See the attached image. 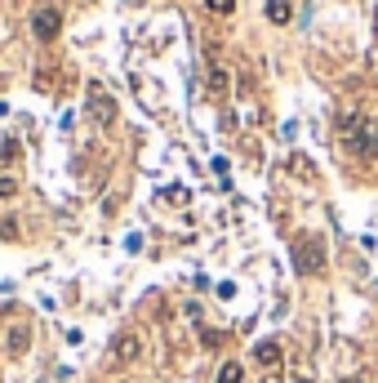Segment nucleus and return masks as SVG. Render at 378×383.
<instances>
[{"label": "nucleus", "mask_w": 378, "mask_h": 383, "mask_svg": "<svg viewBox=\"0 0 378 383\" xmlns=\"http://www.w3.org/2000/svg\"><path fill=\"white\" fill-rule=\"evenodd\" d=\"M343 143L356 152L361 161H370L378 152V125L370 121V116H347V121H343Z\"/></svg>", "instance_id": "nucleus-1"}, {"label": "nucleus", "mask_w": 378, "mask_h": 383, "mask_svg": "<svg viewBox=\"0 0 378 383\" xmlns=\"http://www.w3.org/2000/svg\"><path fill=\"white\" fill-rule=\"evenodd\" d=\"M294 268L303 272V277H321V272H325L321 236H298V241H294Z\"/></svg>", "instance_id": "nucleus-2"}, {"label": "nucleus", "mask_w": 378, "mask_h": 383, "mask_svg": "<svg viewBox=\"0 0 378 383\" xmlns=\"http://www.w3.org/2000/svg\"><path fill=\"white\" fill-rule=\"evenodd\" d=\"M58 31H63V14H58V9L45 5V9H36V14H31V36H36L41 45H50Z\"/></svg>", "instance_id": "nucleus-3"}, {"label": "nucleus", "mask_w": 378, "mask_h": 383, "mask_svg": "<svg viewBox=\"0 0 378 383\" xmlns=\"http://www.w3.org/2000/svg\"><path fill=\"white\" fill-rule=\"evenodd\" d=\"M89 112H94V121H99V125H116V99H112V94H103L99 85L89 89Z\"/></svg>", "instance_id": "nucleus-4"}, {"label": "nucleus", "mask_w": 378, "mask_h": 383, "mask_svg": "<svg viewBox=\"0 0 378 383\" xmlns=\"http://www.w3.org/2000/svg\"><path fill=\"white\" fill-rule=\"evenodd\" d=\"M254 361H259L263 370H280V361H285V348H280L276 339H263L259 348H254Z\"/></svg>", "instance_id": "nucleus-5"}, {"label": "nucleus", "mask_w": 378, "mask_h": 383, "mask_svg": "<svg viewBox=\"0 0 378 383\" xmlns=\"http://www.w3.org/2000/svg\"><path fill=\"white\" fill-rule=\"evenodd\" d=\"M138 352H143V339H138V334H120V339L112 343V361H120V366H125V361H138Z\"/></svg>", "instance_id": "nucleus-6"}, {"label": "nucleus", "mask_w": 378, "mask_h": 383, "mask_svg": "<svg viewBox=\"0 0 378 383\" xmlns=\"http://www.w3.org/2000/svg\"><path fill=\"white\" fill-rule=\"evenodd\" d=\"M5 348L14 352V356H22V352L31 348V326H22V321H18V326H9L5 330Z\"/></svg>", "instance_id": "nucleus-7"}, {"label": "nucleus", "mask_w": 378, "mask_h": 383, "mask_svg": "<svg viewBox=\"0 0 378 383\" xmlns=\"http://www.w3.org/2000/svg\"><path fill=\"white\" fill-rule=\"evenodd\" d=\"M267 18H272L276 27H285V22L294 18V5H289V0H267Z\"/></svg>", "instance_id": "nucleus-8"}, {"label": "nucleus", "mask_w": 378, "mask_h": 383, "mask_svg": "<svg viewBox=\"0 0 378 383\" xmlns=\"http://www.w3.org/2000/svg\"><path fill=\"white\" fill-rule=\"evenodd\" d=\"M214 383H245V370H240L236 361H227L223 370H218V379Z\"/></svg>", "instance_id": "nucleus-9"}, {"label": "nucleus", "mask_w": 378, "mask_h": 383, "mask_svg": "<svg viewBox=\"0 0 378 383\" xmlns=\"http://www.w3.org/2000/svg\"><path fill=\"white\" fill-rule=\"evenodd\" d=\"M18 196V178L14 174H0V201H14Z\"/></svg>", "instance_id": "nucleus-10"}, {"label": "nucleus", "mask_w": 378, "mask_h": 383, "mask_svg": "<svg viewBox=\"0 0 378 383\" xmlns=\"http://www.w3.org/2000/svg\"><path fill=\"white\" fill-rule=\"evenodd\" d=\"M18 161V138H0V165Z\"/></svg>", "instance_id": "nucleus-11"}, {"label": "nucleus", "mask_w": 378, "mask_h": 383, "mask_svg": "<svg viewBox=\"0 0 378 383\" xmlns=\"http://www.w3.org/2000/svg\"><path fill=\"white\" fill-rule=\"evenodd\" d=\"M201 343H205L210 352H214V348H223V343H227V330H205V334H201Z\"/></svg>", "instance_id": "nucleus-12"}, {"label": "nucleus", "mask_w": 378, "mask_h": 383, "mask_svg": "<svg viewBox=\"0 0 378 383\" xmlns=\"http://www.w3.org/2000/svg\"><path fill=\"white\" fill-rule=\"evenodd\" d=\"M205 5H210V14H231V9H236V0H205Z\"/></svg>", "instance_id": "nucleus-13"}, {"label": "nucleus", "mask_w": 378, "mask_h": 383, "mask_svg": "<svg viewBox=\"0 0 378 383\" xmlns=\"http://www.w3.org/2000/svg\"><path fill=\"white\" fill-rule=\"evenodd\" d=\"M210 85H214L218 94H223V89H227V71H223V67H214V71H210Z\"/></svg>", "instance_id": "nucleus-14"}, {"label": "nucleus", "mask_w": 378, "mask_h": 383, "mask_svg": "<svg viewBox=\"0 0 378 383\" xmlns=\"http://www.w3.org/2000/svg\"><path fill=\"white\" fill-rule=\"evenodd\" d=\"M0 236H5V241H14V236H18V223H14V219H0Z\"/></svg>", "instance_id": "nucleus-15"}, {"label": "nucleus", "mask_w": 378, "mask_h": 383, "mask_svg": "<svg viewBox=\"0 0 378 383\" xmlns=\"http://www.w3.org/2000/svg\"><path fill=\"white\" fill-rule=\"evenodd\" d=\"M289 170H294V174H303V178H312V165L303 161V157H294V161H289Z\"/></svg>", "instance_id": "nucleus-16"}, {"label": "nucleus", "mask_w": 378, "mask_h": 383, "mask_svg": "<svg viewBox=\"0 0 378 383\" xmlns=\"http://www.w3.org/2000/svg\"><path fill=\"white\" fill-rule=\"evenodd\" d=\"M165 201H187V187H165Z\"/></svg>", "instance_id": "nucleus-17"}, {"label": "nucleus", "mask_w": 378, "mask_h": 383, "mask_svg": "<svg viewBox=\"0 0 378 383\" xmlns=\"http://www.w3.org/2000/svg\"><path fill=\"white\" fill-rule=\"evenodd\" d=\"M263 383H280V370H267V375H263Z\"/></svg>", "instance_id": "nucleus-18"}, {"label": "nucleus", "mask_w": 378, "mask_h": 383, "mask_svg": "<svg viewBox=\"0 0 378 383\" xmlns=\"http://www.w3.org/2000/svg\"><path fill=\"white\" fill-rule=\"evenodd\" d=\"M289 383H312V379H307V375H294V379H289Z\"/></svg>", "instance_id": "nucleus-19"}, {"label": "nucleus", "mask_w": 378, "mask_h": 383, "mask_svg": "<svg viewBox=\"0 0 378 383\" xmlns=\"http://www.w3.org/2000/svg\"><path fill=\"white\" fill-rule=\"evenodd\" d=\"M343 383H365V379H343Z\"/></svg>", "instance_id": "nucleus-20"}]
</instances>
